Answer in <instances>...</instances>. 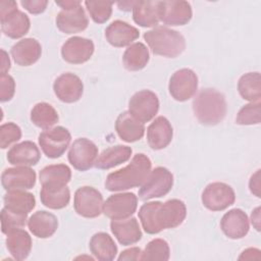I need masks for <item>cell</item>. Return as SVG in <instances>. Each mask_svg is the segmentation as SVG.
I'll list each match as a JSON object with an SVG mask.
<instances>
[{"label":"cell","instance_id":"obj_33","mask_svg":"<svg viewBox=\"0 0 261 261\" xmlns=\"http://www.w3.org/2000/svg\"><path fill=\"white\" fill-rule=\"evenodd\" d=\"M149 50L141 42L130 44L124 51L122 62L124 67L129 71L143 69L149 62Z\"/></svg>","mask_w":261,"mask_h":261},{"label":"cell","instance_id":"obj_17","mask_svg":"<svg viewBox=\"0 0 261 261\" xmlns=\"http://www.w3.org/2000/svg\"><path fill=\"white\" fill-rule=\"evenodd\" d=\"M3 188L8 190H30L36 185V172L29 166L6 168L1 175Z\"/></svg>","mask_w":261,"mask_h":261},{"label":"cell","instance_id":"obj_50","mask_svg":"<svg viewBox=\"0 0 261 261\" xmlns=\"http://www.w3.org/2000/svg\"><path fill=\"white\" fill-rule=\"evenodd\" d=\"M135 2H136V1H122V2H118V3H117V6L119 7L120 10L129 11L130 9H133Z\"/></svg>","mask_w":261,"mask_h":261},{"label":"cell","instance_id":"obj_37","mask_svg":"<svg viewBox=\"0 0 261 261\" xmlns=\"http://www.w3.org/2000/svg\"><path fill=\"white\" fill-rule=\"evenodd\" d=\"M170 256L168 243L162 239H154L147 244L141 254L140 260L143 261H167Z\"/></svg>","mask_w":261,"mask_h":261},{"label":"cell","instance_id":"obj_43","mask_svg":"<svg viewBox=\"0 0 261 261\" xmlns=\"http://www.w3.org/2000/svg\"><path fill=\"white\" fill-rule=\"evenodd\" d=\"M20 4L32 14H39L45 11L48 1L46 0H21Z\"/></svg>","mask_w":261,"mask_h":261},{"label":"cell","instance_id":"obj_38","mask_svg":"<svg viewBox=\"0 0 261 261\" xmlns=\"http://www.w3.org/2000/svg\"><path fill=\"white\" fill-rule=\"evenodd\" d=\"M85 5L90 16L97 23L106 22L112 14L113 3L110 1L87 0L85 1Z\"/></svg>","mask_w":261,"mask_h":261},{"label":"cell","instance_id":"obj_3","mask_svg":"<svg viewBox=\"0 0 261 261\" xmlns=\"http://www.w3.org/2000/svg\"><path fill=\"white\" fill-rule=\"evenodd\" d=\"M193 111L200 123L216 125L226 114L225 98L215 89H203L193 101Z\"/></svg>","mask_w":261,"mask_h":261},{"label":"cell","instance_id":"obj_35","mask_svg":"<svg viewBox=\"0 0 261 261\" xmlns=\"http://www.w3.org/2000/svg\"><path fill=\"white\" fill-rule=\"evenodd\" d=\"M238 90L243 99L250 102H258L261 98V80L259 72H247L238 83Z\"/></svg>","mask_w":261,"mask_h":261},{"label":"cell","instance_id":"obj_42","mask_svg":"<svg viewBox=\"0 0 261 261\" xmlns=\"http://www.w3.org/2000/svg\"><path fill=\"white\" fill-rule=\"evenodd\" d=\"M15 92V82L9 74L0 76V100L1 102L10 101Z\"/></svg>","mask_w":261,"mask_h":261},{"label":"cell","instance_id":"obj_36","mask_svg":"<svg viewBox=\"0 0 261 261\" xmlns=\"http://www.w3.org/2000/svg\"><path fill=\"white\" fill-rule=\"evenodd\" d=\"M58 119L59 116L55 108L46 102L37 103L31 111L32 122L42 129L51 128Z\"/></svg>","mask_w":261,"mask_h":261},{"label":"cell","instance_id":"obj_24","mask_svg":"<svg viewBox=\"0 0 261 261\" xmlns=\"http://www.w3.org/2000/svg\"><path fill=\"white\" fill-rule=\"evenodd\" d=\"M115 130L122 141L134 143L143 138L145 126L144 123L136 119L128 111H123L116 118Z\"/></svg>","mask_w":261,"mask_h":261},{"label":"cell","instance_id":"obj_40","mask_svg":"<svg viewBox=\"0 0 261 261\" xmlns=\"http://www.w3.org/2000/svg\"><path fill=\"white\" fill-rule=\"evenodd\" d=\"M28 215H21L9 211L5 207L1 210V229L3 233H7L10 229L25 225Z\"/></svg>","mask_w":261,"mask_h":261},{"label":"cell","instance_id":"obj_27","mask_svg":"<svg viewBox=\"0 0 261 261\" xmlns=\"http://www.w3.org/2000/svg\"><path fill=\"white\" fill-rule=\"evenodd\" d=\"M6 248L15 260H24L32 250L30 234L19 227L10 229L6 233Z\"/></svg>","mask_w":261,"mask_h":261},{"label":"cell","instance_id":"obj_28","mask_svg":"<svg viewBox=\"0 0 261 261\" xmlns=\"http://www.w3.org/2000/svg\"><path fill=\"white\" fill-rule=\"evenodd\" d=\"M3 201L6 209L21 215H28L36 206L35 196L24 190H8Z\"/></svg>","mask_w":261,"mask_h":261},{"label":"cell","instance_id":"obj_22","mask_svg":"<svg viewBox=\"0 0 261 261\" xmlns=\"http://www.w3.org/2000/svg\"><path fill=\"white\" fill-rule=\"evenodd\" d=\"M14 62L20 66H30L36 63L42 54L41 44L33 38H27L15 43L11 48Z\"/></svg>","mask_w":261,"mask_h":261},{"label":"cell","instance_id":"obj_29","mask_svg":"<svg viewBox=\"0 0 261 261\" xmlns=\"http://www.w3.org/2000/svg\"><path fill=\"white\" fill-rule=\"evenodd\" d=\"M133 18L141 27H156L160 21L159 1H136L133 7Z\"/></svg>","mask_w":261,"mask_h":261},{"label":"cell","instance_id":"obj_26","mask_svg":"<svg viewBox=\"0 0 261 261\" xmlns=\"http://www.w3.org/2000/svg\"><path fill=\"white\" fill-rule=\"evenodd\" d=\"M28 226L35 237L47 239L52 237L57 230L58 219L50 212L37 211L30 217Z\"/></svg>","mask_w":261,"mask_h":261},{"label":"cell","instance_id":"obj_20","mask_svg":"<svg viewBox=\"0 0 261 261\" xmlns=\"http://www.w3.org/2000/svg\"><path fill=\"white\" fill-rule=\"evenodd\" d=\"M140 36L137 28L122 20L112 21L105 30V38L107 42L114 47L129 46Z\"/></svg>","mask_w":261,"mask_h":261},{"label":"cell","instance_id":"obj_49","mask_svg":"<svg viewBox=\"0 0 261 261\" xmlns=\"http://www.w3.org/2000/svg\"><path fill=\"white\" fill-rule=\"evenodd\" d=\"M251 222L256 230H260V207H257L251 215Z\"/></svg>","mask_w":261,"mask_h":261},{"label":"cell","instance_id":"obj_10","mask_svg":"<svg viewBox=\"0 0 261 261\" xmlns=\"http://www.w3.org/2000/svg\"><path fill=\"white\" fill-rule=\"evenodd\" d=\"M234 201L233 189L224 182H211L206 186L202 193V203L211 211H222L231 206Z\"/></svg>","mask_w":261,"mask_h":261},{"label":"cell","instance_id":"obj_48","mask_svg":"<svg viewBox=\"0 0 261 261\" xmlns=\"http://www.w3.org/2000/svg\"><path fill=\"white\" fill-rule=\"evenodd\" d=\"M56 4L60 6L62 9H70L81 5L82 2L77 0H64V1H56Z\"/></svg>","mask_w":261,"mask_h":261},{"label":"cell","instance_id":"obj_41","mask_svg":"<svg viewBox=\"0 0 261 261\" xmlns=\"http://www.w3.org/2000/svg\"><path fill=\"white\" fill-rule=\"evenodd\" d=\"M21 138L20 127L13 123L7 122L0 126V147L2 149L7 148L11 144L17 142Z\"/></svg>","mask_w":261,"mask_h":261},{"label":"cell","instance_id":"obj_47","mask_svg":"<svg viewBox=\"0 0 261 261\" xmlns=\"http://www.w3.org/2000/svg\"><path fill=\"white\" fill-rule=\"evenodd\" d=\"M10 68V59L5 50L1 49V74H6Z\"/></svg>","mask_w":261,"mask_h":261},{"label":"cell","instance_id":"obj_8","mask_svg":"<svg viewBox=\"0 0 261 261\" xmlns=\"http://www.w3.org/2000/svg\"><path fill=\"white\" fill-rule=\"evenodd\" d=\"M102 194L93 187L79 188L74 193L73 207L75 212L86 218L98 217L103 212Z\"/></svg>","mask_w":261,"mask_h":261},{"label":"cell","instance_id":"obj_18","mask_svg":"<svg viewBox=\"0 0 261 261\" xmlns=\"http://www.w3.org/2000/svg\"><path fill=\"white\" fill-rule=\"evenodd\" d=\"M220 228L229 239H242L249 231V218L242 209H231L222 216L220 220Z\"/></svg>","mask_w":261,"mask_h":261},{"label":"cell","instance_id":"obj_6","mask_svg":"<svg viewBox=\"0 0 261 261\" xmlns=\"http://www.w3.org/2000/svg\"><path fill=\"white\" fill-rule=\"evenodd\" d=\"M173 186V175L165 167L158 166L150 171L139 190V198L143 201L165 196Z\"/></svg>","mask_w":261,"mask_h":261},{"label":"cell","instance_id":"obj_46","mask_svg":"<svg viewBox=\"0 0 261 261\" xmlns=\"http://www.w3.org/2000/svg\"><path fill=\"white\" fill-rule=\"evenodd\" d=\"M239 259L240 260H252V259L259 260L260 259V250H258L256 248L246 249L245 251L242 252Z\"/></svg>","mask_w":261,"mask_h":261},{"label":"cell","instance_id":"obj_45","mask_svg":"<svg viewBox=\"0 0 261 261\" xmlns=\"http://www.w3.org/2000/svg\"><path fill=\"white\" fill-rule=\"evenodd\" d=\"M260 169H258L250 178L249 181V188L252 194H254L256 197L260 198Z\"/></svg>","mask_w":261,"mask_h":261},{"label":"cell","instance_id":"obj_44","mask_svg":"<svg viewBox=\"0 0 261 261\" xmlns=\"http://www.w3.org/2000/svg\"><path fill=\"white\" fill-rule=\"evenodd\" d=\"M141 254H142V251L140 248H138V247L129 248L120 253L118 260L119 261H121V260H140Z\"/></svg>","mask_w":261,"mask_h":261},{"label":"cell","instance_id":"obj_1","mask_svg":"<svg viewBox=\"0 0 261 261\" xmlns=\"http://www.w3.org/2000/svg\"><path fill=\"white\" fill-rule=\"evenodd\" d=\"M138 214L144 230L155 234L180 225L187 216V208L181 200L171 199L165 203L148 202L141 206Z\"/></svg>","mask_w":261,"mask_h":261},{"label":"cell","instance_id":"obj_23","mask_svg":"<svg viewBox=\"0 0 261 261\" xmlns=\"http://www.w3.org/2000/svg\"><path fill=\"white\" fill-rule=\"evenodd\" d=\"M41 158V153L37 145L32 141H24L12 146L7 153V160L16 166L36 165Z\"/></svg>","mask_w":261,"mask_h":261},{"label":"cell","instance_id":"obj_5","mask_svg":"<svg viewBox=\"0 0 261 261\" xmlns=\"http://www.w3.org/2000/svg\"><path fill=\"white\" fill-rule=\"evenodd\" d=\"M0 21L2 33L11 39L23 37L31 27L29 16L17 9L14 1L2 0L0 2Z\"/></svg>","mask_w":261,"mask_h":261},{"label":"cell","instance_id":"obj_7","mask_svg":"<svg viewBox=\"0 0 261 261\" xmlns=\"http://www.w3.org/2000/svg\"><path fill=\"white\" fill-rule=\"evenodd\" d=\"M39 145L48 158H59L69 146L71 135L63 126L45 129L39 135Z\"/></svg>","mask_w":261,"mask_h":261},{"label":"cell","instance_id":"obj_2","mask_svg":"<svg viewBox=\"0 0 261 261\" xmlns=\"http://www.w3.org/2000/svg\"><path fill=\"white\" fill-rule=\"evenodd\" d=\"M151 166L150 158L143 153H138L125 167L107 175L105 188L110 192H118L140 187L149 175Z\"/></svg>","mask_w":261,"mask_h":261},{"label":"cell","instance_id":"obj_25","mask_svg":"<svg viewBox=\"0 0 261 261\" xmlns=\"http://www.w3.org/2000/svg\"><path fill=\"white\" fill-rule=\"evenodd\" d=\"M110 228L119 244L128 246L138 243L142 239V230L136 218H125L112 220Z\"/></svg>","mask_w":261,"mask_h":261},{"label":"cell","instance_id":"obj_39","mask_svg":"<svg viewBox=\"0 0 261 261\" xmlns=\"http://www.w3.org/2000/svg\"><path fill=\"white\" fill-rule=\"evenodd\" d=\"M261 115V103L251 102L240 109L236 117V122L241 125L259 124Z\"/></svg>","mask_w":261,"mask_h":261},{"label":"cell","instance_id":"obj_30","mask_svg":"<svg viewBox=\"0 0 261 261\" xmlns=\"http://www.w3.org/2000/svg\"><path fill=\"white\" fill-rule=\"evenodd\" d=\"M90 251L100 261H111L116 257L117 246L106 232H97L90 240Z\"/></svg>","mask_w":261,"mask_h":261},{"label":"cell","instance_id":"obj_32","mask_svg":"<svg viewBox=\"0 0 261 261\" xmlns=\"http://www.w3.org/2000/svg\"><path fill=\"white\" fill-rule=\"evenodd\" d=\"M132 148L123 145H116L104 150L96 159L95 167L109 169L126 162L132 155Z\"/></svg>","mask_w":261,"mask_h":261},{"label":"cell","instance_id":"obj_19","mask_svg":"<svg viewBox=\"0 0 261 261\" xmlns=\"http://www.w3.org/2000/svg\"><path fill=\"white\" fill-rule=\"evenodd\" d=\"M88 17L82 4L70 9H62L56 16V25L64 34H75L87 29Z\"/></svg>","mask_w":261,"mask_h":261},{"label":"cell","instance_id":"obj_9","mask_svg":"<svg viewBox=\"0 0 261 261\" xmlns=\"http://www.w3.org/2000/svg\"><path fill=\"white\" fill-rule=\"evenodd\" d=\"M158 110V97L150 90H142L135 93L128 101V112L142 123L152 120Z\"/></svg>","mask_w":261,"mask_h":261},{"label":"cell","instance_id":"obj_34","mask_svg":"<svg viewBox=\"0 0 261 261\" xmlns=\"http://www.w3.org/2000/svg\"><path fill=\"white\" fill-rule=\"evenodd\" d=\"M42 186H66L71 178V170L65 164L45 166L39 174Z\"/></svg>","mask_w":261,"mask_h":261},{"label":"cell","instance_id":"obj_15","mask_svg":"<svg viewBox=\"0 0 261 261\" xmlns=\"http://www.w3.org/2000/svg\"><path fill=\"white\" fill-rule=\"evenodd\" d=\"M95 46L92 40L82 37H71L61 47L62 58L71 64L87 62L93 55Z\"/></svg>","mask_w":261,"mask_h":261},{"label":"cell","instance_id":"obj_11","mask_svg":"<svg viewBox=\"0 0 261 261\" xmlns=\"http://www.w3.org/2000/svg\"><path fill=\"white\" fill-rule=\"evenodd\" d=\"M198 89V76L190 68L176 70L170 77L168 90L171 97L179 102L191 99Z\"/></svg>","mask_w":261,"mask_h":261},{"label":"cell","instance_id":"obj_13","mask_svg":"<svg viewBox=\"0 0 261 261\" xmlns=\"http://www.w3.org/2000/svg\"><path fill=\"white\" fill-rule=\"evenodd\" d=\"M98 157V147L86 138L76 139L68 152L69 163L80 171H86L95 165Z\"/></svg>","mask_w":261,"mask_h":261},{"label":"cell","instance_id":"obj_31","mask_svg":"<svg viewBox=\"0 0 261 261\" xmlns=\"http://www.w3.org/2000/svg\"><path fill=\"white\" fill-rule=\"evenodd\" d=\"M40 199L50 209H62L69 203L70 191L67 186H42Z\"/></svg>","mask_w":261,"mask_h":261},{"label":"cell","instance_id":"obj_4","mask_svg":"<svg viewBox=\"0 0 261 261\" xmlns=\"http://www.w3.org/2000/svg\"><path fill=\"white\" fill-rule=\"evenodd\" d=\"M144 39L152 52L167 58H175L186 49V40L177 31L156 27L144 34Z\"/></svg>","mask_w":261,"mask_h":261},{"label":"cell","instance_id":"obj_16","mask_svg":"<svg viewBox=\"0 0 261 261\" xmlns=\"http://www.w3.org/2000/svg\"><path fill=\"white\" fill-rule=\"evenodd\" d=\"M56 97L64 103H73L81 99L84 92L82 80L71 72L60 74L53 84Z\"/></svg>","mask_w":261,"mask_h":261},{"label":"cell","instance_id":"obj_21","mask_svg":"<svg viewBox=\"0 0 261 261\" xmlns=\"http://www.w3.org/2000/svg\"><path fill=\"white\" fill-rule=\"evenodd\" d=\"M173 136L172 126L164 116H158L147 128V141L151 149L161 150L166 148Z\"/></svg>","mask_w":261,"mask_h":261},{"label":"cell","instance_id":"obj_12","mask_svg":"<svg viewBox=\"0 0 261 261\" xmlns=\"http://www.w3.org/2000/svg\"><path fill=\"white\" fill-rule=\"evenodd\" d=\"M138 197L134 193L111 195L103 204V213L112 220L130 217L137 210Z\"/></svg>","mask_w":261,"mask_h":261},{"label":"cell","instance_id":"obj_14","mask_svg":"<svg viewBox=\"0 0 261 261\" xmlns=\"http://www.w3.org/2000/svg\"><path fill=\"white\" fill-rule=\"evenodd\" d=\"M191 4L187 1H159V18L166 25H184L192 18Z\"/></svg>","mask_w":261,"mask_h":261}]
</instances>
